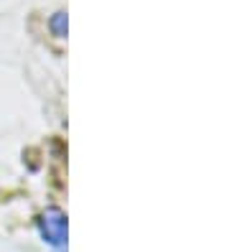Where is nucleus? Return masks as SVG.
<instances>
[{"instance_id": "1", "label": "nucleus", "mask_w": 229, "mask_h": 252, "mask_svg": "<svg viewBox=\"0 0 229 252\" xmlns=\"http://www.w3.org/2000/svg\"><path fill=\"white\" fill-rule=\"evenodd\" d=\"M38 229L43 240L54 247H64L66 242V217L61 209H46L38 219Z\"/></svg>"}, {"instance_id": "2", "label": "nucleus", "mask_w": 229, "mask_h": 252, "mask_svg": "<svg viewBox=\"0 0 229 252\" xmlns=\"http://www.w3.org/2000/svg\"><path fill=\"white\" fill-rule=\"evenodd\" d=\"M64 13H56V18H54V28H56V33L59 36H64Z\"/></svg>"}]
</instances>
